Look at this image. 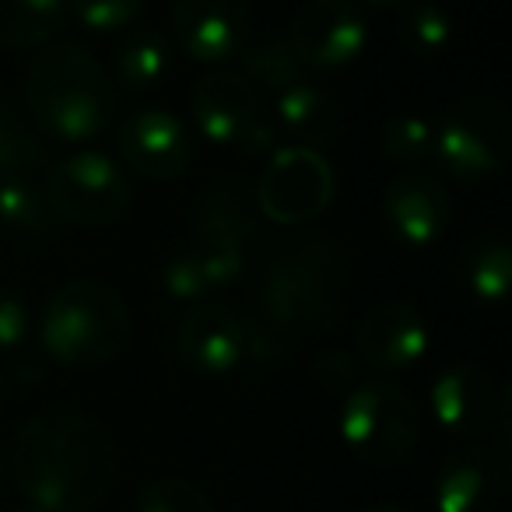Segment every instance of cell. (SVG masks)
Listing matches in <instances>:
<instances>
[{
	"label": "cell",
	"instance_id": "cell-1",
	"mask_svg": "<svg viewBox=\"0 0 512 512\" xmlns=\"http://www.w3.org/2000/svg\"><path fill=\"white\" fill-rule=\"evenodd\" d=\"M11 477L36 509L88 512L113 488V442L85 414L43 411L18 428Z\"/></svg>",
	"mask_w": 512,
	"mask_h": 512
},
{
	"label": "cell",
	"instance_id": "cell-2",
	"mask_svg": "<svg viewBox=\"0 0 512 512\" xmlns=\"http://www.w3.org/2000/svg\"><path fill=\"white\" fill-rule=\"evenodd\" d=\"M116 92L106 67L78 43H53L36 53L25 74V102L43 137L85 144L116 116Z\"/></svg>",
	"mask_w": 512,
	"mask_h": 512
},
{
	"label": "cell",
	"instance_id": "cell-3",
	"mask_svg": "<svg viewBox=\"0 0 512 512\" xmlns=\"http://www.w3.org/2000/svg\"><path fill=\"white\" fill-rule=\"evenodd\" d=\"M134 337L130 309L99 281H71L46 299L39 313V344L57 365L99 369L127 351Z\"/></svg>",
	"mask_w": 512,
	"mask_h": 512
},
{
	"label": "cell",
	"instance_id": "cell-4",
	"mask_svg": "<svg viewBox=\"0 0 512 512\" xmlns=\"http://www.w3.org/2000/svg\"><path fill=\"white\" fill-rule=\"evenodd\" d=\"M344 260L330 242H302L278 253L267 264L260 285V309L271 327L285 337L292 334H327L341 320Z\"/></svg>",
	"mask_w": 512,
	"mask_h": 512
},
{
	"label": "cell",
	"instance_id": "cell-5",
	"mask_svg": "<svg viewBox=\"0 0 512 512\" xmlns=\"http://www.w3.org/2000/svg\"><path fill=\"white\" fill-rule=\"evenodd\" d=\"M421 432L418 404L393 383L358 386L341 407V439L362 463L397 467L414 453Z\"/></svg>",
	"mask_w": 512,
	"mask_h": 512
},
{
	"label": "cell",
	"instance_id": "cell-6",
	"mask_svg": "<svg viewBox=\"0 0 512 512\" xmlns=\"http://www.w3.org/2000/svg\"><path fill=\"white\" fill-rule=\"evenodd\" d=\"M509 137V109L495 95H467L439 123L432 155L453 179L481 183L505 169Z\"/></svg>",
	"mask_w": 512,
	"mask_h": 512
},
{
	"label": "cell",
	"instance_id": "cell-7",
	"mask_svg": "<svg viewBox=\"0 0 512 512\" xmlns=\"http://www.w3.org/2000/svg\"><path fill=\"white\" fill-rule=\"evenodd\" d=\"M46 200L57 221L78 228L113 225L130 204V179L102 151H78L50 169Z\"/></svg>",
	"mask_w": 512,
	"mask_h": 512
},
{
	"label": "cell",
	"instance_id": "cell-8",
	"mask_svg": "<svg viewBox=\"0 0 512 512\" xmlns=\"http://www.w3.org/2000/svg\"><path fill=\"white\" fill-rule=\"evenodd\" d=\"M190 109L200 134L218 148H239L246 155L274 148V127L264 120L260 88L242 71H214L200 78Z\"/></svg>",
	"mask_w": 512,
	"mask_h": 512
},
{
	"label": "cell",
	"instance_id": "cell-9",
	"mask_svg": "<svg viewBox=\"0 0 512 512\" xmlns=\"http://www.w3.org/2000/svg\"><path fill=\"white\" fill-rule=\"evenodd\" d=\"M334 193V169L320 155V148L292 144V148L274 151L253 197L260 214L271 218L274 225H306L327 211Z\"/></svg>",
	"mask_w": 512,
	"mask_h": 512
},
{
	"label": "cell",
	"instance_id": "cell-10",
	"mask_svg": "<svg viewBox=\"0 0 512 512\" xmlns=\"http://www.w3.org/2000/svg\"><path fill=\"white\" fill-rule=\"evenodd\" d=\"M295 57L306 71H341L369 46V22L355 0H309L288 32Z\"/></svg>",
	"mask_w": 512,
	"mask_h": 512
},
{
	"label": "cell",
	"instance_id": "cell-11",
	"mask_svg": "<svg viewBox=\"0 0 512 512\" xmlns=\"http://www.w3.org/2000/svg\"><path fill=\"white\" fill-rule=\"evenodd\" d=\"M172 32L193 60L228 64L246 50L249 8L246 0H176Z\"/></svg>",
	"mask_w": 512,
	"mask_h": 512
},
{
	"label": "cell",
	"instance_id": "cell-12",
	"mask_svg": "<svg viewBox=\"0 0 512 512\" xmlns=\"http://www.w3.org/2000/svg\"><path fill=\"white\" fill-rule=\"evenodd\" d=\"M120 155L148 179H179L193 162V137L165 109H137L120 127Z\"/></svg>",
	"mask_w": 512,
	"mask_h": 512
},
{
	"label": "cell",
	"instance_id": "cell-13",
	"mask_svg": "<svg viewBox=\"0 0 512 512\" xmlns=\"http://www.w3.org/2000/svg\"><path fill=\"white\" fill-rule=\"evenodd\" d=\"M453 221V200L435 176L407 172L383 193V225L404 246H432Z\"/></svg>",
	"mask_w": 512,
	"mask_h": 512
},
{
	"label": "cell",
	"instance_id": "cell-14",
	"mask_svg": "<svg viewBox=\"0 0 512 512\" xmlns=\"http://www.w3.org/2000/svg\"><path fill=\"white\" fill-rule=\"evenodd\" d=\"M428 323L407 302H383L362 320L355 337L358 358L376 372H407L428 355Z\"/></svg>",
	"mask_w": 512,
	"mask_h": 512
},
{
	"label": "cell",
	"instance_id": "cell-15",
	"mask_svg": "<svg viewBox=\"0 0 512 512\" xmlns=\"http://www.w3.org/2000/svg\"><path fill=\"white\" fill-rule=\"evenodd\" d=\"M242 341H246V320L225 306H193L176 327V351L193 372L204 376H225L242 365Z\"/></svg>",
	"mask_w": 512,
	"mask_h": 512
},
{
	"label": "cell",
	"instance_id": "cell-16",
	"mask_svg": "<svg viewBox=\"0 0 512 512\" xmlns=\"http://www.w3.org/2000/svg\"><path fill=\"white\" fill-rule=\"evenodd\" d=\"M498 407V390L481 365H449L432 383V418L442 432L477 439L491 428Z\"/></svg>",
	"mask_w": 512,
	"mask_h": 512
},
{
	"label": "cell",
	"instance_id": "cell-17",
	"mask_svg": "<svg viewBox=\"0 0 512 512\" xmlns=\"http://www.w3.org/2000/svg\"><path fill=\"white\" fill-rule=\"evenodd\" d=\"M509 481V460L484 449H463L435 477V512H495Z\"/></svg>",
	"mask_w": 512,
	"mask_h": 512
},
{
	"label": "cell",
	"instance_id": "cell-18",
	"mask_svg": "<svg viewBox=\"0 0 512 512\" xmlns=\"http://www.w3.org/2000/svg\"><path fill=\"white\" fill-rule=\"evenodd\" d=\"M246 271V249L242 246H214V242H193L190 249L176 253L162 271L165 295L183 302H200L221 288L235 285Z\"/></svg>",
	"mask_w": 512,
	"mask_h": 512
},
{
	"label": "cell",
	"instance_id": "cell-19",
	"mask_svg": "<svg viewBox=\"0 0 512 512\" xmlns=\"http://www.w3.org/2000/svg\"><path fill=\"white\" fill-rule=\"evenodd\" d=\"M260 225V207L256 197L242 183L221 186L200 204L197 211V242H214V246H242Z\"/></svg>",
	"mask_w": 512,
	"mask_h": 512
},
{
	"label": "cell",
	"instance_id": "cell-20",
	"mask_svg": "<svg viewBox=\"0 0 512 512\" xmlns=\"http://www.w3.org/2000/svg\"><path fill=\"white\" fill-rule=\"evenodd\" d=\"M116 92L127 95H144V92H158V88L169 81L172 74V46L162 32L155 29H141L130 32L127 39L116 50Z\"/></svg>",
	"mask_w": 512,
	"mask_h": 512
},
{
	"label": "cell",
	"instance_id": "cell-21",
	"mask_svg": "<svg viewBox=\"0 0 512 512\" xmlns=\"http://www.w3.org/2000/svg\"><path fill=\"white\" fill-rule=\"evenodd\" d=\"M278 116H281V127L302 148H320V144H330L341 134V113H337V106L320 88L309 85V81H299V85L278 92Z\"/></svg>",
	"mask_w": 512,
	"mask_h": 512
},
{
	"label": "cell",
	"instance_id": "cell-22",
	"mask_svg": "<svg viewBox=\"0 0 512 512\" xmlns=\"http://www.w3.org/2000/svg\"><path fill=\"white\" fill-rule=\"evenodd\" d=\"M67 0H0V46L36 50L57 36Z\"/></svg>",
	"mask_w": 512,
	"mask_h": 512
},
{
	"label": "cell",
	"instance_id": "cell-23",
	"mask_svg": "<svg viewBox=\"0 0 512 512\" xmlns=\"http://www.w3.org/2000/svg\"><path fill=\"white\" fill-rule=\"evenodd\" d=\"M57 225L46 190L22 172H0V228L18 235H46Z\"/></svg>",
	"mask_w": 512,
	"mask_h": 512
},
{
	"label": "cell",
	"instance_id": "cell-24",
	"mask_svg": "<svg viewBox=\"0 0 512 512\" xmlns=\"http://www.w3.org/2000/svg\"><path fill=\"white\" fill-rule=\"evenodd\" d=\"M50 162V144L43 130L18 113L11 102H0V172H22L32 176Z\"/></svg>",
	"mask_w": 512,
	"mask_h": 512
},
{
	"label": "cell",
	"instance_id": "cell-25",
	"mask_svg": "<svg viewBox=\"0 0 512 512\" xmlns=\"http://www.w3.org/2000/svg\"><path fill=\"white\" fill-rule=\"evenodd\" d=\"M242 74L253 81L256 88H274V92H285V88L306 81V64L295 57L288 36H271L260 46H249L242 50Z\"/></svg>",
	"mask_w": 512,
	"mask_h": 512
},
{
	"label": "cell",
	"instance_id": "cell-26",
	"mask_svg": "<svg viewBox=\"0 0 512 512\" xmlns=\"http://www.w3.org/2000/svg\"><path fill=\"white\" fill-rule=\"evenodd\" d=\"M453 15L432 0L425 4H411V8L400 15V36H404L407 50L421 53V57H435V53L449 50L453 43Z\"/></svg>",
	"mask_w": 512,
	"mask_h": 512
},
{
	"label": "cell",
	"instance_id": "cell-27",
	"mask_svg": "<svg viewBox=\"0 0 512 512\" xmlns=\"http://www.w3.org/2000/svg\"><path fill=\"white\" fill-rule=\"evenodd\" d=\"M470 292L488 306H502L512 285V249L505 242H484L470 260Z\"/></svg>",
	"mask_w": 512,
	"mask_h": 512
},
{
	"label": "cell",
	"instance_id": "cell-28",
	"mask_svg": "<svg viewBox=\"0 0 512 512\" xmlns=\"http://www.w3.org/2000/svg\"><path fill=\"white\" fill-rule=\"evenodd\" d=\"M435 144V127L425 116H393L383 123V134H379V151H383L390 162H425L432 158Z\"/></svg>",
	"mask_w": 512,
	"mask_h": 512
},
{
	"label": "cell",
	"instance_id": "cell-29",
	"mask_svg": "<svg viewBox=\"0 0 512 512\" xmlns=\"http://www.w3.org/2000/svg\"><path fill=\"white\" fill-rule=\"evenodd\" d=\"M137 512H211V498L204 488L183 477H162L148 484L137 498Z\"/></svg>",
	"mask_w": 512,
	"mask_h": 512
},
{
	"label": "cell",
	"instance_id": "cell-30",
	"mask_svg": "<svg viewBox=\"0 0 512 512\" xmlns=\"http://www.w3.org/2000/svg\"><path fill=\"white\" fill-rule=\"evenodd\" d=\"M67 8L74 11L85 29L92 32H120L141 15L144 0H67Z\"/></svg>",
	"mask_w": 512,
	"mask_h": 512
},
{
	"label": "cell",
	"instance_id": "cell-31",
	"mask_svg": "<svg viewBox=\"0 0 512 512\" xmlns=\"http://www.w3.org/2000/svg\"><path fill=\"white\" fill-rule=\"evenodd\" d=\"M288 351V337L281 334L278 327L260 316V320H249L246 323V341H242V362H253V365H274L281 355Z\"/></svg>",
	"mask_w": 512,
	"mask_h": 512
},
{
	"label": "cell",
	"instance_id": "cell-32",
	"mask_svg": "<svg viewBox=\"0 0 512 512\" xmlns=\"http://www.w3.org/2000/svg\"><path fill=\"white\" fill-rule=\"evenodd\" d=\"M32 316L25 309V302L18 295H11L8 288H0V351H11L29 337Z\"/></svg>",
	"mask_w": 512,
	"mask_h": 512
},
{
	"label": "cell",
	"instance_id": "cell-33",
	"mask_svg": "<svg viewBox=\"0 0 512 512\" xmlns=\"http://www.w3.org/2000/svg\"><path fill=\"white\" fill-rule=\"evenodd\" d=\"M313 376H316V383H323L327 390H344V386L355 379V362H351V355H344V351H323L313 365Z\"/></svg>",
	"mask_w": 512,
	"mask_h": 512
},
{
	"label": "cell",
	"instance_id": "cell-34",
	"mask_svg": "<svg viewBox=\"0 0 512 512\" xmlns=\"http://www.w3.org/2000/svg\"><path fill=\"white\" fill-rule=\"evenodd\" d=\"M362 512H400V509H390V505H372V509H362Z\"/></svg>",
	"mask_w": 512,
	"mask_h": 512
},
{
	"label": "cell",
	"instance_id": "cell-35",
	"mask_svg": "<svg viewBox=\"0 0 512 512\" xmlns=\"http://www.w3.org/2000/svg\"><path fill=\"white\" fill-rule=\"evenodd\" d=\"M369 4H379V8H390V4H404V0H369Z\"/></svg>",
	"mask_w": 512,
	"mask_h": 512
},
{
	"label": "cell",
	"instance_id": "cell-36",
	"mask_svg": "<svg viewBox=\"0 0 512 512\" xmlns=\"http://www.w3.org/2000/svg\"><path fill=\"white\" fill-rule=\"evenodd\" d=\"M4 397H8V383H4V376H0V407H4Z\"/></svg>",
	"mask_w": 512,
	"mask_h": 512
},
{
	"label": "cell",
	"instance_id": "cell-37",
	"mask_svg": "<svg viewBox=\"0 0 512 512\" xmlns=\"http://www.w3.org/2000/svg\"><path fill=\"white\" fill-rule=\"evenodd\" d=\"M15 512H43V509H36V505H25V509H15Z\"/></svg>",
	"mask_w": 512,
	"mask_h": 512
},
{
	"label": "cell",
	"instance_id": "cell-38",
	"mask_svg": "<svg viewBox=\"0 0 512 512\" xmlns=\"http://www.w3.org/2000/svg\"><path fill=\"white\" fill-rule=\"evenodd\" d=\"M0 495H4V463H0Z\"/></svg>",
	"mask_w": 512,
	"mask_h": 512
}]
</instances>
